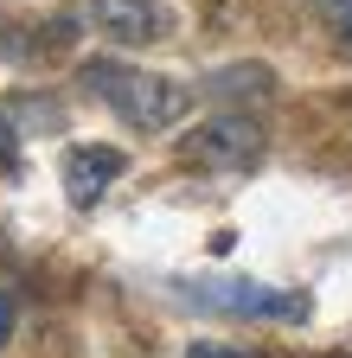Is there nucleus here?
I'll return each instance as SVG.
<instances>
[{
	"mask_svg": "<svg viewBox=\"0 0 352 358\" xmlns=\"http://www.w3.org/2000/svg\"><path fill=\"white\" fill-rule=\"evenodd\" d=\"M205 96L218 103V109H262V103H276V71L269 64H256V58H244V64H225V71H211L205 77Z\"/></svg>",
	"mask_w": 352,
	"mask_h": 358,
	"instance_id": "nucleus-5",
	"label": "nucleus"
},
{
	"mask_svg": "<svg viewBox=\"0 0 352 358\" xmlns=\"http://www.w3.org/2000/svg\"><path fill=\"white\" fill-rule=\"evenodd\" d=\"M339 32H346V45H352V13H346V20H339Z\"/></svg>",
	"mask_w": 352,
	"mask_h": 358,
	"instance_id": "nucleus-10",
	"label": "nucleus"
},
{
	"mask_svg": "<svg viewBox=\"0 0 352 358\" xmlns=\"http://www.w3.org/2000/svg\"><path fill=\"white\" fill-rule=\"evenodd\" d=\"M262 148H269V134L250 109H218L180 141L186 166H205V173H250L262 160Z\"/></svg>",
	"mask_w": 352,
	"mask_h": 358,
	"instance_id": "nucleus-2",
	"label": "nucleus"
},
{
	"mask_svg": "<svg viewBox=\"0 0 352 358\" xmlns=\"http://www.w3.org/2000/svg\"><path fill=\"white\" fill-rule=\"evenodd\" d=\"M83 83H90V96H103L128 128H141V134H167V128H180L192 115V83L180 77H160V71H135V64H122V58H90L83 64Z\"/></svg>",
	"mask_w": 352,
	"mask_h": 358,
	"instance_id": "nucleus-1",
	"label": "nucleus"
},
{
	"mask_svg": "<svg viewBox=\"0 0 352 358\" xmlns=\"http://www.w3.org/2000/svg\"><path fill=\"white\" fill-rule=\"evenodd\" d=\"M314 7H321V13H327V20H333V26H339V20H346V13H352V0H314Z\"/></svg>",
	"mask_w": 352,
	"mask_h": 358,
	"instance_id": "nucleus-9",
	"label": "nucleus"
},
{
	"mask_svg": "<svg viewBox=\"0 0 352 358\" xmlns=\"http://www.w3.org/2000/svg\"><path fill=\"white\" fill-rule=\"evenodd\" d=\"M186 358H256V352H237V345H186Z\"/></svg>",
	"mask_w": 352,
	"mask_h": 358,
	"instance_id": "nucleus-8",
	"label": "nucleus"
},
{
	"mask_svg": "<svg viewBox=\"0 0 352 358\" xmlns=\"http://www.w3.org/2000/svg\"><path fill=\"white\" fill-rule=\"evenodd\" d=\"M13 327H20V301H13V294H0V345L13 339Z\"/></svg>",
	"mask_w": 352,
	"mask_h": 358,
	"instance_id": "nucleus-7",
	"label": "nucleus"
},
{
	"mask_svg": "<svg viewBox=\"0 0 352 358\" xmlns=\"http://www.w3.org/2000/svg\"><path fill=\"white\" fill-rule=\"evenodd\" d=\"M122 154L115 148H103V141H83V148H71L64 154V186H71V199L77 205H97L109 186H115V179H122Z\"/></svg>",
	"mask_w": 352,
	"mask_h": 358,
	"instance_id": "nucleus-6",
	"label": "nucleus"
},
{
	"mask_svg": "<svg viewBox=\"0 0 352 358\" xmlns=\"http://www.w3.org/2000/svg\"><path fill=\"white\" fill-rule=\"evenodd\" d=\"M186 301L211 307V313H237V320H301L307 301L282 294V288H262V282H180Z\"/></svg>",
	"mask_w": 352,
	"mask_h": 358,
	"instance_id": "nucleus-3",
	"label": "nucleus"
},
{
	"mask_svg": "<svg viewBox=\"0 0 352 358\" xmlns=\"http://www.w3.org/2000/svg\"><path fill=\"white\" fill-rule=\"evenodd\" d=\"M90 26L109 38V45H154V38H173V7L167 0H90Z\"/></svg>",
	"mask_w": 352,
	"mask_h": 358,
	"instance_id": "nucleus-4",
	"label": "nucleus"
}]
</instances>
